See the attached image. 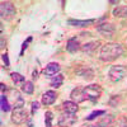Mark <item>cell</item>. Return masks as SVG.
Listing matches in <instances>:
<instances>
[{
  "label": "cell",
  "mask_w": 127,
  "mask_h": 127,
  "mask_svg": "<svg viewBox=\"0 0 127 127\" xmlns=\"http://www.w3.org/2000/svg\"><path fill=\"white\" fill-rule=\"evenodd\" d=\"M122 46L120 43H107V45H104L100 50V60L103 61H113L116 59H118L121 55H122Z\"/></svg>",
  "instance_id": "cell-1"
},
{
  "label": "cell",
  "mask_w": 127,
  "mask_h": 127,
  "mask_svg": "<svg viewBox=\"0 0 127 127\" xmlns=\"http://www.w3.org/2000/svg\"><path fill=\"white\" fill-rule=\"evenodd\" d=\"M126 75V67L125 66H121V65H117V66H112L109 69V72H108V76L111 79V81L113 83H117L120 80H122Z\"/></svg>",
  "instance_id": "cell-2"
},
{
  "label": "cell",
  "mask_w": 127,
  "mask_h": 127,
  "mask_svg": "<svg viewBox=\"0 0 127 127\" xmlns=\"http://www.w3.org/2000/svg\"><path fill=\"white\" fill-rule=\"evenodd\" d=\"M0 14H1L3 19L10 20L14 15H15V8L12 3L9 1H3L1 5H0Z\"/></svg>",
  "instance_id": "cell-3"
},
{
  "label": "cell",
  "mask_w": 127,
  "mask_h": 127,
  "mask_svg": "<svg viewBox=\"0 0 127 127\" xmlns=\"http://www.w3.org/2000/svg\"><path fill=\"white\" fill-rule=\"evenodd\" d=\"M84 89V93L87 94V98L92 102H97L100 97L102 94V89L99 85H97V84H93V85H89V87H85L83 88Z\"/></svg>",
  "instance_id": "cell-4"
},
{
  "label": "cell",
  "mask_w": 127,
  "mask_h": 127,
  "mask_svg": "<svg viewBox=\"0 0 127 127\" xmlns=\"http://www.w3.org/2000/svg\"><path fill=\"white\" fill-rule=\"evenodd\" d=\"M28 120V113L23 108H14L12 113V121L17 125H22Z\"/></svg>",
  "instance_id": "cell-5"
},
{
  "label": "cell",
  "mask_w": 127,
  "mask_h": 127,
  "mask_svg": "<svg viewBox=\"0 0 127 127\" xmlns=\"http://www.w3.org/2000/svg\"><path fill=\"white\" fill-rule=\"evenodd\" d=\"M75 121H76V118H75V116H74L72 113L65 112V113H62V114L60 116V118H59V125L62 126V127H69V126H71Z\"/></svg>",
  "instance_id": "cell-6"
},
{
  "label": "cell",
  "mask_w": 127,
  "mask_h": 127,
  "mask_svg": "<svg viewBox=\"0 0 127 127\" xmlns=\"http://www.w3.org/2000/svg\"><path fill=\"white\" fill-rule=\"evenodd\" d=\"M70 97H71L72 102H75V103H81V102H84L85 99H88V98H87V94L84 93V89H81V88L72 89Z\"/></svg>",
  "instance_id": "cell-7"
},
{
  "label": "cell",
  "mask_w": 127,
  "mask_h": 127,
  "mask_svg": "<svg viewBox=\"0 0 127 127\" xmlns=\"http://www.w3.org/2000/svg\"><path fill=\"white\" fill-rule=\"evenodd\" d=\"M97 31L99 33H102L103 36L105 37H112L113 33H114V27L113 24H109V23H104V24H100L97 27Z\"/></svg>",
  "instance_id": "cell-8"
},
{
  "label": "cell",
  "mask_w": 127,
  "mask_h": 127,
  "mask_svg": "<svg viewBox=\"0 0 127 127\" xmlns=\"http://www.w3.org/2000/svg\"><path fill=\"white\" fill-rule=\"evenodd\" d=\"M56 98H57L56 92H54V90H47L43 95H42V103H43L45 105H51V104L55 103Z\"/></svg>",
  "instance_id": "cell-9"
},
{
  "label": "cell",
  "mask_w": 127,
  "mask_h": 127,
  "mask_svg": "<svg viewBox=\"0 0 127 127\" xmlns=\"http://www.w3.org/2000/svg\"><path fill=\"white\" fill-rule=\"evenodd\" d=\"M59 71H60V66H59V64H56V62L48 64V65L46 66V69L43 70L45 75H47V76H54Z\"/></svg>",
  "instance_id": "cell-10"
},
{
  "label": "cell",
  "mask_w": 127,
  "mask_h": 127,
  "mask_svg": "<svg viewBox=\"0 0 127 127\" xmlns=\"http://www.w3.org/2000/svg\"><path fill=\"white\" fill-rule=\"evenodd\" d=\"M62 107H64V109H65V112H67V113H75V112H78V109H79V107H78V103H75V102H72V100H67V102H65L62 104Z\"/></svg>",
  "instance_id": "cell-11"
},
{
  "label": "cell",
  "mask_w": 127,
  "mask_h": 127,
  "mask_svg": "<svg viewBox=\"0 0 127 127\" xmlns=\"http://www.w3.org/2000/svg\"><path fill=\"white\" fill-rule=\"evenodd\" d=\"M79 48H80V47H79V42H78V39H76L75 37H74V38H70V39L67 41L66 50L70 52V54H74V52H76Z\"/></svg>",
  "instance_id": "cell-12"
},
{
  "label": "cell",
  "mask_w": 127,
  "mask_h": 127,
  "mask_svg": "<svg viewBox=\"0 0 127 127\" xmlns=\"http://www.w3.org/2000/svg\"><path fill=\"white\" fill-rule=\"evenodd\" d=\"M94 23L93 19H89V20H75V19H70L69 20V24L74 26V27H89L90 24Z\"/></svg>",
  "instance_id": "cell-13"
},
{
  "label": "cell",
  "mask_w": 127,
  "mask_h": 127,
  "mask_svg": "<svg viewBox=\"0 0 127 127\" xmlns=\"http://www.w3.org/2000/svg\"><path fill=\"white\" fill-rule=\"evenodd\" d=\"M12 80L14 81V84L15 85H18V87H23L24 85V83H26V79H24V76L23 75H20V74H18V72H12Z\"/></svg>",
  "instance_id": "cell-14"
},
{
  "label": "cell",
  "mask_w": 127,
  "mask_h": 127,
  "mask_svg": "<svg viewBox=\"0 0 127 127\" xmlns=\"http://www.w3.org/2000/svg\"><path fill=\"white\" fill-rule=\"evenodd\" d=\"M98 45H99L98 41H95V42H89V43H85V45L81 46V51H83V52H87V54H90V52H93L95 48L98 47Z\"/></svg>",
  "instance_id": "cell-15"
},
{
  "label": "cell",
  "mask_w": 127,
  "mask_h": 127,
  "mask_svg": "<svg viewBox=\"0 0 127 127\" xmlns=\"http://www.w3.org/2000/svg\"><path fill=\"white\" fill-rule=\"evenodd\" d=\"M112 14L118 18H127V6H117L116 9H113Z\"/></svg>",
  "instance_id": "cell-16"
},
{
  "label": "cell",
  "mask_w": 127,
  "mask_h": 127,
  "mask_svg": "<svg viewBox=\"0 0 127 127\" xmlns=\"http://www.w3.org/2000/svg\"><path fill=\"white\" fill-rule=\"evenodd\" d=\"M62 81H64V76L61 75V74H59V75H56V76H54V78L51 79V87L57 89V88L61 87Z\"/></svg>",
  "instance_id": "cell-17"
},
{
  "label": "cell",
  "mask_w": 127,
  "mask_h": 127,
  "mask_svg": "<svg viewBox=\"0 0 127 127\" xmlns=\"http://www.w3.org/2000/svg\"><path fill=\"white\" fill-rule=\"evenodd\" d=\"M78 74L81 76V78H84V79H88V80H90V79H93L94 78V72L90 70V69H83V70H79L78 71Z\"/></svg>",
  "instance_id": "cell-18"
},
{
  "label": "cell",
  "mask_w": 127,
  "mask_h": 127,
  "mask_svg": "<svg viewBox=\"0 0 127 127\" xmlns=\"http://www.w3.org/2000/svg\"><path fill=\"white\" fill-rule=\"evenodd\" d=\"M112 122H113V117H112V116H105V117H103V118L98 122V125H99L100 127H109Z\"/></svg>",
  "instance_id": "cell-19"
},
{
  "label": "cell",
  "mask_w": 127,
  "mask_h": 127,
  "mask_svg": "<svg viewBox=\"0 0 127 127\" xmlns=\"http://www.w3.org/2000/svg\"><path fill=\"white\" fill-rule=\"evenodd\" d=\"M22 90H23L26 94H32V93H33V90H34L33 83H32V81H26L24 85L22 87Z\"/></svg>",
  "instance_id": "cell-20"
},
{
  "label": "cell",
  "mask_w": 127,
  "mask_h": 127,
  "mask_svg": "<svg viewBox=\"0 0 127 127\" xmlns=\"http://www.w3.org/2000/svg\"><path fill=\"white\" fill-rule=\"evenodd\" d=\"M1 111H3V112H8V111H10L9 103H8V99H6L5 95H1Z\"/></svg>",
  "instance_id": "cell-21"
},
{
  "label": "cell",
  "mask_w": 127,
  "mask_h": 127,
  "mask_svg": "<svg viewBox=\"0 0 127 127\" xmlns=\"http://www.w3.org/2000/svg\"><path fill=\"white\" fill-rule=\"evenodd\" d=\"M105 114V112L104 111H95V112H93V113H90L88 117H87V120L88 121H92V120H94L95 117H98V116H104Z\"/></svg>",
  "instance_id": "cell-22"
},
{
  "label": "cell",
  "mask_w": 127,
  "mask_h": 127,
  "mask_svg": "<svg viewBox=\"0 0 127 127\" xmlns=\"http://www.w3.org/2000/svg\"><path fill=\"white\" fill-rule=\"evenodd\" d=\"M54 120V114L52 112H47L46 113V126L47 127H51V121Z\"/></svg>",
  "instance_id": "cell-23"
},
{
  "label": "cell",
  "mask_w": 127,
  "mask_h": 127,
  "mask_svg": "<svg viewBox=\"0 0 127 127\" xmlns=\"http://www.w3.org/2000/svg\"><path fill=\"white\" fill-rule=\"evenodd\" d=\"M118 127H127V118H121L118 122Z\"/></svg>",
  "instance_id": "cell-24"
},
{
  "label": "cell",
  "mask_w": 127,
  "mask_h": 127,
  "mask_svg": "<svg viewBox=\"0 0 127 127\" xmlns=\"http://www.w3.org/2000/svg\"><path fill=\"white\" fill-rule=\"evenodd\" d=\"M39 108V103L38 102H33L32 103V112H36Z\"/></svg>",
  "instance_id": "cell-25"
},
{
  "label": "cell",
  "mask_w": 127,
  "mask_h": 127,
  "mask_svg": "<svg viewBox=\"0 0 127 127\" xmlns=\"http://www.w3.org/2000/svg\"><path fill=\"white\" fill-rule=\"evenodd\" d=\"M3 61L5 62V67H9V60H8V55L6 54L3 55Z\"/></svg>",
  "instance_id": "cell-26"
},
{
  "label": "cell",
  "mask_w": 127,
  "mask_h": 127,
  "mask_svg": "<svg viewBox=\"0 0 127 127\" xmlns=\"http://www.w3.org/2000/svg\"><path fill=\"white\" fill-rule=\"evenodd\" d=\"M37 75H38V71L34 70V71H33V79H37Z\"/></svg>",
  "instance_id": "cell-27"
},
{
  "label": "cell",
  "mask_w": 127,
  "mask_h": 127,
  "mask_svg": "<svg viewBox=\"0 0 127 127\" xmlns=\"http://www.w3.org/2000/svg\"><path fill=\"white\" fill-rule=\"evenodd\" d=\"M111 4H118V0H111Z\"/></svg>",
  "instance_id": "cell-28"
},
{
  "label": "cell",
  "mask_w": 127,
  "mask_h": 127,
  "mask_svg": "<svg viewBox=\"0 0 127 127\" xmlns=\"http://www.w3.org/2000/svg\"><path fill=\"white\" fill-rule=\"evenodd\" d=\"M0 87H1V92H3L4 89H6V85H5V84H3V83H1V85H0Z\"/></svg>",
  "instance_id": "cell-29"
},
{
  "label": "cell",
  "mask_w": 127,
  "mask_h": 127,
  "mask_svg": "<svg viewBox=\"0 0 127 127\" xmlns=\"http://www.w3.org/2000/svg\"><path fill=\"white\" fill-rule=\"evenodd\" d=\"M87 127H100V126L97 123V125H90V126H87Z\"/></svg>",
  "instance_id": "cell-30"
},
{
  "label": "cell",
  "mask_w": 127,
  "mask_h": 127,
  "mask_svg": "<svg viewBox=\"0 0 127 127\" xmlns=\"http://www.w3.org/2000/svg\"><path fill=\"white\" fill-rule=\"evenodd\" d=\"M0 47L4 48V39H3V38H1V46H0Z\"/></svg>",
  "instance_id": "cell-31"
}]
</instances>
